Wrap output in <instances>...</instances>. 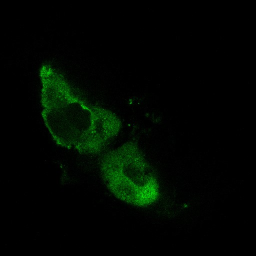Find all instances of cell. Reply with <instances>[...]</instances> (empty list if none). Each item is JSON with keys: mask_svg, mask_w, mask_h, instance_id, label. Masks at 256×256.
Wrapping results in <instances>:
<instances>
[{"mask_svg": "<svg viewBox=\"0 0 256 256\" xmlns=\"http://www.w3.org/2000/svg\"><path fill=\"white\" fill-rule=\"evenodd\" d=\"M44 122L55 143L82 154L102 152L122 128L108 109L85 102L60 72L48 64L40 67Z\"/></svg>", "mask_w": 256, "mask_h": 256, "instance_id": "cell-1", "label": "cell"}, {"mask_svg": "<svg viewBox=\"0 0 256 256\" xmlns=\"http://www.w3.org/2000/svg\"><path fill=\"white\" fill-rule=\"evenodd\" d=\"M100 169L108 190L126 203L145 206L159 196L156 176L134 142H126L106 153Z\"/></svg>", "mask_w": 256, "mask_h": 256, "instance_id": "cell-2", "label": "cell"}]
</instances>
